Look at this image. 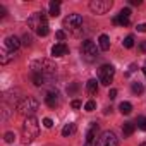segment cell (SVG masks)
<instances>
[{
  "mask_svg": "<svg viewBox=\"0 0 146 146\" xmlns=\"http://www.w3.org/2000/svg\"><path fill=\"white\" fill-rule=\"evenodd\" d=\"M55 76H57V67L50 60L41 58V60L33 62V65H31V78H33L35 86H38V88L45 86V84L52 83Z\"/></svg>",
  "mask_w": 146,
  "mask_h": 146,
  "instance_id": "1",
  "label": "cell"
},
{
  "mask_svg": "<svg viewBox=\"0 0 146 146\" xmlns=\"http://www.w3.org/2000/svg\"><path fill=\"white\" fill-rule=\"evenodd\" d=\"M38 132H40L38 119L35 115L33 117H26L24 122H23V139H24V143H33L38 137Z\"/></svg>",
  "mask_w": 146,
  "mask_h": 146,
  "instance_id": "2",
  "label": "cell"
},
{
  "mask_svg": "<svg viewBox=\"0 0 146 146\" xmlns=\"http://www.w3.org/2000/svg\"><path fill=\"white\" fill-rule=\"evenodd\" d=\"M16 108H17V113H21V115H24V117H33L35 112L38 110V100L33 98V96H24V98L16 105Z\"/></svg>",
  "mask_w": 146,
  "mask_h": 146,
  "instance_id": "3",
  "label": "cell"
},
{
  "mask_svg": "<svg viewBox=\"0 0 146 146\" xmlns=\"http://www.w3.org/2000/svg\"><path fill=\"white\" fill-rule=\"evenodd\" d=\"M113 76H115V69L108 64L102 65L100 70H98V81L103 84V86H110V83L113 81Z\"/></svg>",
  "mask_w": 146,
  "mask_h": 146,
  "instance_id": "4",
  "label": "cell"
},
{
  "mask_svg": "<svg viewBox=\"0 0 146 146\" xmlns=\"http://www.w3.org/2000/svg\"><path fill=\"white\" fill-rule=\"evenodd\" d=\"M81 53H83V57H84L88 62H93V60H96V57H98V48H96V45H95L91 40H84L83 45H81Z\"/></svg>",
  "mask_w": 146,
  "mask_h": 146,
  "instance_id": "5",
  "label": "cell"
},
{
  "mask_svg": "<svg viewBox=\"0 0 146 146\" xmlns=\"http://www.w3.org/2000/svg\"><path fill=\"white\" fill-rule=\"evenodd\" d=\"M112 5H113L112 0H91L90 2V9L95 14H107L112 9Z\"/></svg>",
  "mask_w": 146,
  "mask_h": 146,
  "instance_id": "6",
  "label": "cell"
},
{
  "mask_svg": "<svg viewBox=\"0 0 146 146\" xmlns=\"http://www.w3.org/2000/svg\"><path fill=\"white\" fill-rule=\"evenodd\" d=\"M45 24H48V21H46V17H45V12H35L29 19H28V26L31 28V29H35V31H38L41 26H45Z\"/></svg>",
  "mask_w": 146,
  "mask_h": 146,
  "instance_id": "7",
  "label": "cell"
},
{
  "mask_svg": "<svg viewBox=\"0 0 146 146\" xmlns=\"http://www.w3.org/2000/svg\"><path fill=\"white\" fill-rule=\"evenodd\" d=\"M83 26V17L79 14H69L65 19H64V28L70 29V31H76L78 28Z\"/></svg>",
  "mask_w": 146,
  "mask_h": 146,
  "instance_id": "8",
  "label": "cell"
},
{
  "mask_svg": "<svg viewBox=\"0 0 146 146\" xmlns=\"http://www.w3.org/2000/svg\"><path fill=\"white\" fill-rule=\"evenodd\" d=\"M117 144H119V141L112 131H105L98 139V146H117Z\"/></svg>",
  "mask_w": 146,
  "mask_h": 146,
  "instance_id": "9",
  "label": "cell"
},
{
  "mask_svg": "<svg viewBox=\"0 0 146 146\" xmlns=\"http://www.w3.org/2000/svg\"><path fill=\"white\" fill-rule=\"evenodd\" d=\"M129 16H131V9H122V11L113 17V23H115V24H120V26H127V24H129Z\"/></svg>",
  "mask_w": 146,
  "mask_h": 146,
  "instance_id": "10",
  "label": "cell"
},
{
  "mask_svg": "<svg viewBox=\"0 0 146 146\" xmlns=\"http://www.w3.org/2000/svg\"><path fill=\"white\" fill-rule=\"evenodd\" d=\"M4 46H5L7 50H11V52H14V53H16V50L21 46V41H19V38H17V36H7V38H5V41H4Z\"/></svg>",
  "mask_w": 146,
  "mask_h": 146,
  "instance_id": "11",
  "label": "cell"
},
{
  "mask_svg": "<svg viewBox=\"0 0 146 146\" xmlns=\"http://www.w3.org/2000/svg\"><path fill=\"white\" fill-rule=\"evenodd\" d=\"M45 103H46L50 108L58 107V105H60V96H58V93H57V91H50V93L45 96Z\"/></svg>",
  "mask_w": 146,
  "mask_h": 146,
  "instance_id": "12",
  "label": "cell"
},
{
  "mask_svg": "<svg viewBox=\"0 0 146 146\" xmlns=\"http://www.w3.org/2000/svg\"><path fill=\"white\" fill-rule=\"evenodd\" d=\"M67 52H69V48H67L65 43H55V45L52 46V55H53V57H62V55H65Z\"/></svg>",
  "mask_w": 146,
  "mask_h": 146,
  "instance_id": "13",
  "label": "cell"
},
{
  "mask_svg": "<svg viewBox=\"0 0 146 146\" xmlns=\"http://www.w3.org/2000/svg\"><path fill=\"white\" fill-rule=\"evenodd\" d=\"M12 58H14V52H11V50H7L5 46H2V50H0V62L5 65V64H9Z\"/></svg>",
  "mask_w": 146,
  "mask_h": 146,
  "instance_id": "14",
  "label": "cell"
},
{
  "mask_svg": "<svg viewBox=\"0 0 146 146\" xmlns=\"http://www.w3.org/2000/svg\"><path fill=\"white\" fill-rule=\"evenodd\" d=\"M96 131H98V124L96 122H91L88 132H86V143H95V137H96Z\"/></svg>",
  "mask_w": 146,
  "mask_h": 146,
  "instance_id": "15",
  "label": "cell"
},
{
  "mask_svg": "<svg viewBox=\"0 0 146 146\" xmlns=\"http://www.w3.org/2000/svg\"><path fill=\"white\" fill-rule=\"evenodd\" d=\"M98 48L102 52H107L110 48V38L107 35H100V38H98Z\"/></svg>",
  "mask_w": 146,
  "mask_h": 146,
  "instance_id": "16",
  "label": "cell"
},
{
  "mask_svg": "<svg viewBox=\"0 0 146 146\" xmlns=\"http://www.w3.org/2000/svg\"><path fill=\"white\" fill-rule=\"evenodd\" d=\"M86 91L90 95H96L98 93V83H96V79H90L86 83Z\"/></svg>",
  "mask_w": 146,
  "mask_h": 146,
  "instance_id": "17",
  "label": "cell"
},
{
  "mask_svg": "<svg viewBox=\"0 0 146 146\" xmlns=\"http://www.w3.org/2000/svg\"><path fill=\"white\" fill-rule=\"evenodd\" d=\"M58 14H60V2L58 0H53V2H50V16L57 17Z\"/></svg>",
  "mask_w": 146,
  "mask_h": 146,
  "instance_id": "18",
  "label": "cell"
},
{
  "mask_svg": "<svg viewBox=\"0 0 146 146\" xmlns=\"http://www.w3.org/2000/svg\"><path fill=\"white\" fill-rule=\"evenodd\" d=\"M74 132H76V125L74 124H65L64 129H62V136L64 137H69V136H72Z\"/></svg>",
  "mask_w": 146,
  "mask_h": 146,
  "instance_id": "19",
  "label": "cell"
},
{
  "mask_svg": "<svg viewBox=\"0 0 146 146\" xmlns=\"http://www.w3.org/2000/svg\"><path fill=\"white\" fill-rule=\"evenodd\" d=\"M119 110H120V113H124V115H129V113L132 112V105H131L129 102H122V103L119 105Z\"/></svg>",
  "mask_w": 146,
  "mask_h": 146,
  "instance_id": "20",
  "label": "cell"
},
{
  "mask_svg": "<svg viewBox=\"0 0 146 146\" xmlns=\"http://www.w3.org/2000/svg\"><path fill=\"white\" fill-rule=\"evenodd\" d=\"M134 124L132 122H124V125H122V132H124V136H131L132 132H134Z\"/></svg>",
  "mask_w": 146,
  "mask_h": 146,
  "instance_id": "21",
  "label": "cell"
},
{
  "mask_svg": "<svg viewBox=\"0 0 146 146\" xmlns=\"http://www.w3.org/2000/svg\"><path fill=\"white\" fill-rule=\"evenodd\" d=\"M131 90H132V93H134V95H141L144 88H143V84H141L139 81H136V83H132V86H131Z\"/></svg>",
  "mask_w": 146,
  "mask_h": 146,
  "instance_id": "22",
  "label": "cell"
},
{
  "mask_svg": "<svg viewBox=\"0 0 146 146\" xmlns=\"http://www.w3.org/2000/svg\"><path fill=\"white\" fill-rule=\"evenodd\" d=\"M122 45H124L125 48H132V46H134V38H132V36H125L124 41H122Z\"/></svg>",
  "mask_w": 146,
  "mask_h": 146,
  "instance_id": "23",
  "label": "cell"
},
{
  "mask_svg": "<svg viewBox=\"0 0 146 146\" xmlns=\"http://www.w3.org/2000/svg\"><path fill=\"white\" fill-rule=\"evenodd\" d=\"M136 124H137V129H141V131H146V117H137Z\"/></svg>",
  "mask_w": 146,
  "mask_h": 146,
  "instance_id": "24",
  "label": "cell"
},
{
  "mask_svg": "<svg viewBox=\"0 0 146 146\" xmlns=\"http://www.w3.org/2000/svg\"><path fill=\"white\" fill-rule=\"evenodd\" d=\"M48 28H50L48 24H45V26H41V28H40V29L36 31V35H38V36H46V35H48V31H50Z\"/></svg>",
  "mask_w": 146,
  "mask_h": 146,
  "instance_id": "25",
  "label": "cell"
},
{
  "mask_svg": "<svg viewBox=\"0 0 146 146\" xmlns=\"http://www.w3.org/2000/svg\"><path fill=\"white\" fill-rule=\"evenodd\" d=\"M95 108H96V102H93V100L86 102V105H84V110H86V112H93Z\"/></svg>",
  "mask_w": 146,
  "mask_h": 146,
  "instance_id": "26",
  "label": "cell"
},
{
  "mask_svg": "<svg viewBox=\"0 0 146 146\" xmlns=\"http://www.w3.org/2000/svg\"><path fill=\"white\" fill-rule=\"evenodd\" d=\"M4 139H5L7 143H12V141L16 139V136H14V132H5V136H4Z\"/></svg>",
  "mask_w": 146,
  "mask_h": 146,
  "instance_id": "27",
  "label": "cell"
},
{
  "mask_svg": "<svg viewBox=\"0 0 146 146\" xmlns=\"http://www.w3.org/2000/svg\"><path fill=\"white\" fill-rule=\"evenodd\" d=\"M43 125H45V127H46V129H50V127H52V125H53V120H52V119H48V117H46V119H43Z\"/></svg>",
  "mask_w": 146,
  "mask_h": 146,
  "instance_id": "28",
  "label": "cell"
},
{
  "mask_svg": "<svg viewBox=\"0 0 146 146\" xmlns=\"http://www.w3.org/2000/svg\"><path fill=\"white\" fill-rule=\"evenodd\" d=\"M55 36L62 41V40H65V31H62V29H60V31H57V33H55Z\"/></svg>",
  "mask_w": 146,
  "mask_h": 146,
  "instance_id": "29",
  "label": "cell"
},
{
  "mask_svg": "<svg viewBox=\"0 0 146 146\" xmlns=\"http://www.w3.org/2000/svg\"><path fill=\"white\" fill-rule=\"evenodd\" d=\"M70 105H72V108H81V107H83V103H81L79 100H74V102L70 103Z\"/></svg>",
  "mask_w": 146,
  "mask_h": 146,
  "instance_id": "30",
  "label": "cell"
},
{
  "mask_svg": "<svg viewBox=\"0 0 146 146\" xmlns=\"http://www.w3.org/2000/svg\"><path fill=\"white\" fill-rule=\"evenodd\" d=\"M23 40H24V41H23L24 45H31V36H29V35H24V38H23Z\"/></svg>",
  "mask_w": 146,
  "mask_h": 146,
  "instance_id": "31",
  "label": "cell"
},
{
  "mask_svg": "<svg viewBox=\"0 0 146 146\" xmlns=\"http://www.w3.org/2000/svg\"><path fill=\"white\" fill-rule=\"evenodd\" d=\"M137 31L139 33H146V24L143 23V24H137Z\"/></svg>",
  "mask_w": 146,
  "mask_h": 146,
  "instance_id": "32",
  "label": "cell"
},
{
  "mask_svg": "<svg viewBox=\"0 0 146 146\" xmlns=\"http://www.w3.org/2000/svg\"><path fill=\"white\" fill-rule=\"evenodd\" d=\"M108 96H110V100H113V98L117 96V90H110V93H108Z\"/></svg>",
  "mask_w": 146,
  "mask_h": 146,
  "instance_id": "33",
  "label": "cell"
},
{
  "mask_svg": "<svg viewBox=\"0 0 146 146\" xmlns=\"http://www.w3.org/2000/svg\"><path fill=\"white\" fill-rule=\"evenodd\" d=\"M129 4H132V5H139V4H141V0H129Z\"/></svg>",
  "mask_w": 146,
  "mask_h": 146,
  "instance_id": "34",
  "label": "cell"
},
{
  "mask_svg": "<svg viewBox=\"0 0 146 146\" xmlns=\"http://www.w3.org/2000/svg\"><path fill=\"white\" fill-rule=\"evenodd\" d=\"M4 16H5V9L0 5V17H4Z\"/></svg>",
  "mask_w": 146,
  "mask_h": 146,
  "instance_id": "35",
  "label": "cell"
},
{
  "mask_svg": "<svg viewBox=\"0 0 146 146\" xmlns=\"http://www.w3.org/2000/svg\"><path fill=\"white\" fill-rule=\"evenodd\" d=\"M84 146H98V144H96V143H86Z\"/></svg>",
  "mask_w": 146,
  "mask_h": 146,
  "instance_id": "36",
  "label": "cell"
},
{
  "mask_svg": "<svg viewBox=\"0 0 146 146\" xmlns=\"http://www.w3.org/2000/svg\"><path fill=\"white\" fill-rule=\"evenodd\" d=\"M143 72H144V76H146V67H144V69H143Z\"/></svg>",
  "mask_w": 146,
  "mask_h": 146,
  "instance_id": "37",
  "label": "cell"
},
{
  "mask_svg": "<svg viewBox=\"0 0 146 146\" xmlns=\"http://www.w3.org/2000/svg\"><path fill=\"white\" fill-rule=\"evenodd\" d=\"M139 146H146V143H141V144H139Z\"/></svg>",
  "mask_w": 146,
  "mask_h": 146,
  "instance_id": "38",
  "label": "cell"
}]
</instances>
